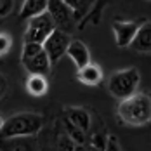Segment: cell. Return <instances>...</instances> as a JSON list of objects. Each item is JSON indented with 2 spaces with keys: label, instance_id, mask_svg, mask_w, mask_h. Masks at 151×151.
Wrapping results in <instances>:
<instances>
[{
  "label": "cell",
  "instance_id": "18",
  "mask_svg": "<svg viewBox=\"0 0 151 151\" xmlns=\"http://www.w3.org/2000/svg\"><path fill=\"white\" fill-rule=\"evenodd\" d=\"M106 144H108V136H104V134H94L92 136V146L96 150H106Z\"/></svg>",
  "mask_w": 151,
  "mask_h": 151
},
{
  "label": "cell",
  "instance_id": "10",
  "mask_svg": "<svg viewBox=\"0 0 151 151\" xmlns=\"http://www.w3.org/2000/svg\"><path fill=\"white\" fill-rule=\"evenodd\" d=\"M130 49L137 52H151V21L139 24V30L130 44Z\"/></svg>",
  "mask_w": 151,
  "mask_h": 151
},
{
  "label": "cell",
  "instance_id": "12",
  "mask_svg": "<svg viewBox=\"0 0 151 151\" xmlns=\"http://www.w3.org/2000/svg\"><path fill=\"white\" fill-rule=\"evenodd\" d=\"M24 85H26V91L35 97L45 96L47 91H49V83H47L45 75H40V73H30Z\"/></svg>",
  "mask_w": 151,
  "mask_h": 151
},
{
  "label": "cell",
  "instance_id": "16",
  "mask_svg": "<svg viewBox=\"0 0 151 151\" xmlns=\"http://www.w3.org/2000/svg\"><path fill=\"white\" fill-rule=\"evenodd\" d=\"M76 146H78V144H76L70 136H68V132L61 134L59 139H58V150H70V151H73V150H76Z\"/></svg>",
  "mask_w": 151,
  "mask_h": 151
},
{
  "label": "cell",
  "instance_id": "20",
  "mask_svg": "<svg viewBox=\"0 0 151 151\" xmlns=\"http://www.w3.org/2000/svg\"><path fill=\"white\" fill-rule=\"evenodd\" d=\"M75 12H78V11H82V9H85L87 7V0H64Z\"/></svg>",
  "mask_w": 151,
  "mask_h": 151
},
{
  "label": "cell",
  "instance_id": "13",
  "mask_svg": "<svg viewBox=\"0 0 151 151\" xmlns=\"http://www.w3.org/2000/svg\"><path fill=\"white\" fill-rule=\"evenodd\" d=\"M47 5H49V0H24L23 7H21V12H19V17L21 19H30L33 16L42 14V12L47 11Z\"/></svg>",
  "mask_w": 151,
  "mask_h": 151
},
{
  "label": "cell",
  "instance_id": "8",
  "mask_svg": "<svg viewBox=\"0 0 151 151\" xmlns=\"http://www.w3.org/2000/svg\"><path fill=\"white\" fill-rule=\"evenodd\" d=\"M139 30V23L136 21H115L113 23V33L118 47H130L134 37Z\"/></svg>",
  "mask_w": 151,
  "mask_h": 151
},
{
  "label": "cell",
  "instance_id": "14",
  "mask_svg": "<svg viewBox=\"0 0 151 151\" xmlns=\"http://www.w3.org/2000/svg\"><path fill=\"white\" fill-rule=\"evenodd\" d=\"M66 118L78 125L80 129H83L85 132L91 129V115L83 108H66Z\"/></svg>",
  "mask_w": 151,
  "mask_h": 151
},
{
  "label": "cell",
  "instance_id": "6",
  "mask_svg": "<svg viewBox=\"0 0 151 151\" xmlns=\"http://www.w3.org/2000/svg\"><path fill=\"white\" fill-rule=\"evenodd\" d=\"M70 42H71V40H70V35L64 30H59V28H56V30L45 38V42H44L42 45L45 49V52L49 54L52 64H56V63L66 54Z\"/></svg>",
  "mask_w": 151,
  "mask_h": 151
},
{
  "label": "cell",
  "instance_id": "2",
  "mask_svg": "<svg viewBox=\"0 0 151 151\" xmlns=\"http://www.w3.org/2000/svg\"><path fill=\"white\" fill-rule=\"evenodd\" d=\"M44 127V116L38 113L23 111L9 116L4 122V127L0 130V139L9 137H31L38 134Z\"/></svg>",
  "mask_w": 151,
  "mask_h": 151
},
{
  "label": "cell",
  "instance_id": "11",
  "mask_svg": "<svg viewBox=\"0 0 151 151\" xmlns=\"http://www.w3.org/2000/svg\"><path fill=\"white\" fill-rule=\"evenodd\" d=\"M66 54L73 59L76 68H82L85 64L91 63V52H89V47L85 45L82 40H71L70 45H68V50Z\"/></svg>",
  "mask_w": 151,
  "mask_h": 151
},
{
  "label": "cell",
  "instance_id": "4",
  "mask_svg": "<svg viewBox=\"0 0 151 151\" xmlns=\"http://www.w3.org/2000/svg\"><path fill=\"white\" fill-rule=\"evenodd\" d=\"M21 63L28 73H40V75H49L52 63L50 58L45 52L42 44L35 42H24L23 44V52H21Z\"/></svg>",
  "mask_w": 151,
  "mask_h": 151
},
{
  "label": "cell",
  "instance_id": "9",
  "mask_svg": "<svg viewBox=\"0 0 151 151\" xmlns=\"http://www.w3.org/2000/svg\"><path fill=\"white\" fill-rule=\"evenodd\" d=\"M76 78H78L82 83L94 87V85H99V83H101V80H103V70H101L99 64H96V63H89V64L78 68V71H76Z\"/></svg>",
  "mask_w": 151,
  "mask_h": 151
},
{
  "label": "cell",
  "instance_id": "7",
  "mask_svg": "<svg viewBox=\"0 0 151 151\" xmlns=\"http://www.w3.org/2000/svg\"><path fill=\"white\" fill-rule=\"evenodd\" d=\"M47 12L50 14L56 28L59 30H70L75 23V11L64 0H49Z\"/></svg>",
  "mask_w": 151,
  "mask_h": 151
},
{
  "label": "cell",
  "instance_id": "17",
  "mask_svg": "<svg viewBox=\"0 0 151 151\" xmlns=\"http://www.w3.org/2000/svg\"><path fill=\"white\" fill-rule=\"evenodd\" d=\"M11 47H12V38H11V35L0 31V58L5 56V54L11 50Z\"/></svg>",
  "mask_w": 151,
  "mask_h": 151
},
{
  "label": "cell",
  "instance_id": "22",
  "mask_svg": "<svg viewBox=\"0 0 151 151\" xmlns=\"http://www.w3.org/2000/svg\"><path fill=\"white\" fill-rule=\"evenodd\" d=\"M5 92H7V82H5V76L0 73V99L4 97Z\"/></svg>",
  "mask_w": 151,
  "mask_h": 151
},
{
  "label": "cell",
  "instance_id": "3",
  "mask_svg": "<svg viewBox=\"0 0 151 151\" xmlns=\"http://www.w3.org/2000/svg\"><path fill=\"white\" fill-rule=\"evenodd\" d=\"M141 82V75L137 71V68H127V70H120L115 71L108 80V91L113 97L116 99H127L132 94L137 92Z\"/></svg>",
  "mask_w": 151,
  "mask_h": 151
},
{
  "label": "cell",
  "instance_id": "15",
  "mask_svg": "<svg viewBox=\"0 0 151 151\" xmlns=\"http://www.w3.org/2000/svg\"><path fill=\"white\" fill-rule=\"evenodd\" d=\"M63 123H64V129H66L68 136L71 137L76 144H83V142H85V139H87V137H85V130H83V129H80L78 125H75L73 122L68 120V118H64Z\"/></svg>",
  "mask_w": 151,
  "mask_h": 151
},
{
  "label": "cell",
  "instance_id": "21",
  "mask_svg": "<svg viewBox=\"0 0 151 151\" xmlns=\"http://www.w3.org/2000/svg\"><path fill=\"white\" fill-rule=\"evenodd\" d=\"M106 150H120L118 141H116L113 136H108V144H106Z\"/></svg>",
  "mask_w": 151,
  "mask_h": 151
},
{
  "label": "cell",
  "instance_id": "1",
  "mask_svg": "<svg viewBox=\"0 0 151 151\" xmlns=\"http://www.w3.org/2000/svg\"><path fill=\"white\" fill-rule=\"evenodd\" d=\"M118 116L123 123L141 127L151 122V96L144 92H136L118 104Z\"/></svg>",
  "mask_w": 151,
  "mask_h": 151
},
{
  "label": "cell",
  "instance_id": "5",
  "mask_svg": "<svg viewBox=\"0 0 151 151\" xmlns=\"http://www.w3.org/2000/svg\"><path fill=\"white\" fill-rule=\"evenodd\" d=\"M56 30V24L49 12H42L38 16H33L28 19L26 30H24V42H35V44H44L45 38Z\"/></svg>",
  "mask_w": 151,
  "mask_h": 151
},
{
  "label": "cell",
  "instance_id": "19",
  "mask_svg": "<svg viewBox=\"0 0 151 151\" xmlns=\"http://www.w3.org/2000/svg\"><path fill=\"white\" fill-rule=\"evenodd\" d=\"M14 9V0H0V17H7Z\"/></svg>",
  "mask_w": 151,
  "mask_h": 151
},
{
  "label": "cell",
  "instance_id": "23",
  "mask_svg": "<svg viewBox=\"0 0 151 151\" xmlns=\"http://www.w3.org/2000/svg\"><path fill=\"white\" fill-rule=\"evenodd\" d=\"M4 122H5V120H4V118L0 116V130H2V127H4Z\"/></svg>",
  "mask_w": 151,
  "mask_h": 151
}]
</instances>
